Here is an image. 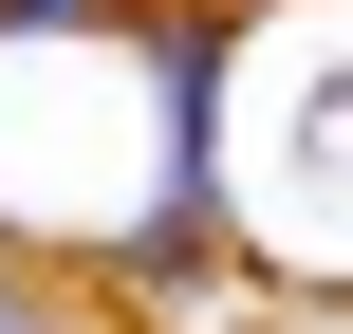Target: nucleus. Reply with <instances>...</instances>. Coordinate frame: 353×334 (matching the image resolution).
I'll return each mask as SVG.
<instances>
[{
	"instance_id": "nucleus-2",
	"label": "nucleus",
	"mask_w": 353,
	"mask_h": 334,
	"mask_svg": "<svg viewBox=\"0 0 353 334\" xmlns=\"http://www.w3.org/2000/svg\"><path fill=\"white\" fill-rule=\"evenodd\" d=\"M0 334H93V316H74V298H56L37 260H0Z\"/></svg>"
},
{
	"instance_id": "nucleus-3",
	"label": "nucleus",
	"mask_w": 353,
	"mask_h": 334,
	"mask_svg": "<svg viewBox=\"0 0 353 334\" xmlns=\"http://www.w3.org/2000/svg\"><path fill=\"white\" fill-rule=\"evenodd\" d=\"M37 19H130V0H0V37H37Z\"/></svg>"
},
{
	"instance_id": "nucleus-1",
	"label": "nucleus",
	"mask_w": 353,
	"mask_h": 334,
	"mask_svg": "<svg viewBox=\"0 0 353 334\" xmlns=\"http://www.w3.org/2000/svg\"><path fill=\"white\" fill-rule=\"evenodd\" d=\"M205 260H223V205H168V223H130V242H112V298H186Z\"/></svg>"
}]
</instances>
